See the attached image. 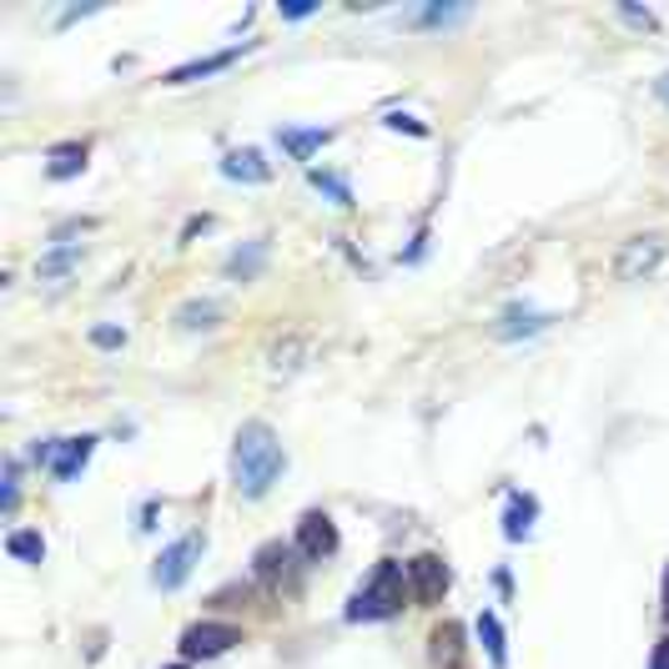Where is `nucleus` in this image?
<instances>
[{
  "mask_svg": "<svg viewBox=\"0 0 669 669\" xmlns=\"http://www.w3.org/2000/svg\"><path fill=\"white\" fill-rule=\"evenodd\" d=\"M554 317H544V312H534V308H509L499 317V327H493V333L503 337V343H514V337H534V333H544V327H549Z\"/></svg>",
  "mask_w": 669,
  "mask_h": 669,
  "instance_id": "11",
  "label": "nucleus"
},
{
  "mask_svg": "<svg viewBox=\"0 0 669 669\" xmlns=\"http://www.w3.org/2000/svg\"><path fill=\"white\" fill-rule=\"evenodd\" d=\"M649 669H669V634L655 645V659H649Z\"/></svg>",
  "mask_w": 669,
  "mask_h": 669,
  "instance_id": "27",
  "label": "nucleus"
},
{
  "mask_svg": "<svg viewBox=\"0 0 669 669\" xmlns=\"http://www.w3.org/2000/svg\"><path fill=\"white\" fill-rule=\"evenodd\" d=\"M216 317H222V308H216L212 298H191L177 308V327L181 333H207V327H216Z\"/></svg>",
  "mask_w": 669,
  "mask_h": 669,
  "instance_id": "14",
  "label": "nucleus"
},
{
  "mask_svg": "<svg viewBox=\"0 0 669 669\" xmlns=\"http://www.w3.org/2000/svg\"><path fill=\"white\" fill-rule=\"evenodd\" d=\"M388 132H408V136H428L419 116H408V111H388Z\"/></svg>",
  "mask_w": 669,
  "mask_h": 669,
  "instance_id": "24",
  "label": "nucleus"
},
{
  "mask_svg": "<svg viewBox=\"0 0 669 669\" xmlns=\"http://www.w3.org/2000/svg\"><path fill=\"white\" fill-rule=\"evenodd\" d=\"M292 544H298V554L308 564H323V559L337 554V524L323 514V509H308V514L298 519V538H292Z\"/></svg>",
  "mask_w": 669,
  "mask_h": 669,
  "instance_id": "6",
  "label": "nucleus"
},
{
  "mask_svg": "<svg viewBox=\"0 0 669 669\" xmlns=\"http://www.w3.org/2000/svg\"><path fill=\"white\" fill-rule=\"evenodd\" d=\"M308 353H312L308 337H287V343H277L272 347V372H277V378H292V372L308 363Z\"/></svg>",
  "mask_w": 669,
  "mask_h": 669,
  "instance_id": "18",
  "label": "nucleus"
},
{
  "mask_svg": "<svg viewBox=\"0 0 669 669\" xmlns=\"http://www.w3.org/2000/svg\"><path fill=\"white\" fill-rule=\"evenodd\" d=\"M5 549H11V559H21V564H41L46 559V538L31 534V528H15V534L5 538Z\"/></svg>",
  "mask_w": 669,
  "mask_h": 669,
  "instance_id": "19",
  "label": "nucleus"
},
{
  "mask_svg": "<svg viewBox=\"0 0 669 669\" xmlns=\"http://www.w3.org/2000/svg\"><path fill=\"white\" fill-rule=\"evenodd\" d=\"M76 263H81V247H76V242H71V247H56V252H46V257H41V267H36V272H41V277H46V282H51V277H66V272H71Z\"/></svg>",
  "mask_w": 669,
  "mask_h": 669,
  "instance_id": "21",
  "label": "nucleus"
},
{
  "mask_svg": "<svg viewBox=\"0 0 669 669\" xmlns=\"http://www.w3.org/2000/svg\"><path fill=\"white\" fill-rule=\"evenodd\" d=\"M624 15V21H634V25H655V15H649V11H620Z\"/></svg>",
  "mask_w": 669,
  "mask_h": 669,
  "instance_id": "29",
  "label": "nucleus"
},
{
  "mask_svg": "<svg viewBox=\"0 0 669 669\" xmlns=\"http://www.w3.org/2000/svg\"><path fill=\"white\" fill-rule=\"evenodd\" d=\"M468 5H428V11L419 15V25H448V21H464Z\"/></svg>",
  "mask_w": 669,
  "mask_h": 669,
  "instance_id": "23",
  "label": "nucleus"
},
{
  "mask_svg": "<svg viewBox=\"0 0 669 669\" xmlns=\"http://www.w3.org/2000/svg\"><path fill=\"white\" fill-rule=\"evenodd\" d=\"M263 263H267V237H257V242H247V247H237L227 257V277H237V282H252V277L263 272Z\"/></svg>",
  "mask_w": 669,
  "mask_h": 669,
  "instance_id": "15",
  "label": "nucleus"
},
{
  "mask_svg": "<svg viewBox=\"0 0 669 669\" xmlns=\"http://www.w3.org/2000/svg\"><path fill=\"white\" fill-rule=\"evenodd\" d=\"M277 142H282V152L292 156V161H308L312 152H323V146L333 142V132H327V126H312V132H298V126H282V132H277Z\"/></svg>",
  "mask_w": 669,
  "mask_h": 669,
  "instance_id": "13",
  "label": "nucleus"
},
{
  "mask_svg": "<svg viewBox=\"0 0 669 669\" xmlns=\"http://www.w3.org/2000/svg\"><path fill=\"white\" fill-rule=\"evenodd\" d=\"M15 503H21V464H5V514H15Z\"/></svg>",
  "mask_w": 669,
  "mask_h": 669,
  "instance_id": "25",
  "label": "nucleus"
},
{
  "mask_svg": "<svg viewBox=\"0 0 669 669\" xmlns=\"http://www.w3.org/2000/svg\"><path fill=\"white\" fill-rule=\"evenodd\" d=\"M171 669H181V665H171Z\"/></svg>",
  "mask_w": 669,
  "mask_h": 669,
  "instance_id": "32",
  "label": "nucleus"
},
{
  "mask_svg": "<svg viewBox=\"0 0 669 669\" xmlns=\"http://www.w3.org/2000/svg\"><path fill=\"white\" fill-rule=\"evenodd\" d=\"M478 639H483V649H489V659H493V669H503V624H499V614H478Z\"/></svg>",
  "mask_w": 669,
  "mask_h": 669,
  "instance_id": "20",
  "label": "nucleus"
},
{
  "mask_svg": "<svg viewBox=\"0 0 669 669\" xmlns=\"http://www.w3.org/2000/svg\"><path fill=\"white\" fill-rule=\"evenodd\" d=\"M91 454H96V438H91V433H81V438H56V454H51V478L71 483V478L81 473L86 464H91Z\"/></svg>",
  "mask_w": 669,
  "mask_h": 669,
  "instance_id": "9",
  "label": "nucleus"
},
{
  "mask_svg": "<svg viewBox=\"0 0 669 669\" xmlns=\"http://www.w3.org/2000/svg\"><path fill=\"white\" fill-rule=\"evenodd\" d=\"M51 181H71V177H81L86 171V146L81 142H66V146H56L51 152Z\"/></svg>",
  "mask_w": 669,
  "mask_h": 669,
  "instance_id": "17",
  "label": "nucleus"
},
{
  "mask_svg": "<svg viewBox=\"0 0 669 669\" xmlns=\"http://www.w3.org/2000/svg\"><path fill=\"white\" fill-rule=\"evenodd\" d=\"M665 620H669V569H665Z\"/></svg>",
  "mask_w": 669,
  "mask_h": 669,
  "instance_id": "31",
  "label": "nucleus"
},
{
  "mask_svg": "<svg viewBox=\"0 0 669 669\" xmlns=\"http://www.w3.org/2000/svg\"><path fill=\"white\" fill-rule=\"evenodd\" d=\"M287 468V448L282 438L272 433V423L252 419L237 428V438H232V489L242 493V499H267L272 493V483L282 478Z\"/></svg>",
  "mask_w": 669,
  "mask_h": 669,
  "instance_id": "1",
  "label": "nucleus"
},
{
  "mask_svg": "<svg viewBox=\"0 0 669 669\" xmlns=\"http://www.w3.org/2000/svg\"><path fill=\"white\" fill-rule=\"evenodd\" d=\"M242 56V46H232V51H222V56H207V60H191V66H177V71L167 76L171 86H187V81H202V76H216V71H227L232 60Z\"/></svg>",
  "mask_w": 669,
  "mask_h": 669,
  "instance_id": "16",
  "label": "nucleus"
},
{
  "mask_svg": "<svg viewBox=\"0 0 669 669\" xmlns=\"http://www.w3.org/2000/svg\"><path fill=\"white\" fill-rule=\"evenodd\" d=\"M222 177L227 181H252V187H263L272 181V161H267L257 146H242V152H227L222 156Z\"/></svg>",
  "mask_w": 669,
  "mask_h": 669,
  "instance_id": "10",
  "label": "nucleus"
},
{
  "mask_svg": "<svg viewBox=\"0 0 669 669\" xmlns=\"http://www.w3.org/2000/svg\"><path fill=\"white\" fill-rule=\"evenodd\" d=\"M312 11H317V5H282V15H287V21H308Z\"/></svg>",
  "mask_w": 669,
  "mask_h": 669,
  "instance_id": "28",
  "label": "nucleus"
},
{
  "mask_svg": "<svg viewBox=\"0 0 669 669\" xmlns=\"http://www.w3.org/2000/svg\"><path fill=\"white\" fill-rule=\"evenodd\" d=\"M308 177H312V187H317V191H327V197H333V207H353V187H347L343 177H333V171H317V167H312Z\"/></svg>",
  "mask_w": 669,
  "mask_h": 669,
  "instance_id": "22",
  "label": "nucleus"
},
{
  "mask_svg": "<svg viewBox=\"0 0 669 669\" xmlns=\"http://www.w3.org/2000/svg\"><path fill=\"white\" fill-rule=\"evenodd\" d=\"M202 549H207L202 534H187V538H177V544H167L161 559H156V569H152V584L156 589H181L191 579V569H197V559H202Z\"/></svg>",
  "mask_w": 669,
  "mask_h": 669,
  "instance_id": "3",
  "label": "nucleus"
},
{
  "mask_svg": "<svg viewBox=\"0 0 669 669\" xmlns=\"http://www.w3.org/2000/svg\"><path fill=\"white\" fill-rule=\"evenodd\" d=\"M665 252H669L665 237H629L620 247V257H614V277H620V282H645V277L659 272Z\"/></svg>",
  "mask_w": 669,
  "mask_h": 669,
  "instance_id": "4",
  "label": "nucleus"
},
{
  "mask_svg": "<svg viewBox=\"0 0 669 669\" xmlns=\"http://www.w3.org/2000/svg\"><path fill=\"white\" fill-rule=\"evenodd\" d=\"M408 594H413V584H408V569L398 559H382L378 569H372L368 579L358 584V594L347 599V620H353V624L393 620V614L403 610Z\"/></svg>",
  "mask_w": 669,
  "mask_h": 669,
  "instance_id": "2",
  "label": "nucleus"
},
{
  "mask_svg": "<svg viewBox=\"0 0 669 669\" xmlns=\"http://www.w3.org/2000/svg\"><path fill=\"white\" fill-rule=\"evenodd\" d=\"M232 645H242V629L237 624H222V620H202L181 634V655L187 659H216V655H227Z\"/></svg>",
  "mask_w": 669,
  "mask_h": 669,
  "instance_id": "5",
  "label": "nucleus"
},
{
  "mask_svg": "<svg viewBox=\"0 0 669 669\" xmlns=\"http://www.w3.org/2000/svg\"><path fill=\"white\" fill-rule=\"evenodd\" d=\"M298 544H263V549H257V579H263L267 589H277V594H282V589H292L298 584Z\"/></svg>",
  "mask_w": 669,
  "mask_h": 669,
  "instance_id": "7",
  "label": "nucleus"
},
{
  "mask_svg": "<svg viewBox=\"0 0 669 669\" xmlns=\"http://www.w3.org/2000/svg\"><path fill=\"white\" fill-rule=\"evenodd\" d=\"M655 96H659V101H665V107H669V71L655 81Z\"/></svg>",
  "mask_w": 669,
  "mask_h": 669,
  "instance_id": "30",
  "label": "nucleus"
},
{
  "mask_svg": "<svg viewBox=\"0 0 669 669\" xmlns=\"http://www.w3.org/2000/svg\"><path fill=\"white\" fill-rule=\"evenodd\" d=\"M408 584H413V599L419 604H438L448 594V564L438 554H419V559L408 564Z\"/></svg>",
  "mask_w": 669,
  "mask_h": 669,
  "instance_id": "8",
  "label": "nucleus"
},
{
  "mask_svg": "<svg viewBox=\"0 0 669 669\" xmlns=\"http://www.w3.org/2000/svg\"><path fill=\"white\" fill-rule=\"evenodd\" d=\"M534 514H538V503L528 499V493H509V514H503V538H509V544H524V538L534 534Z\"/></svg>",
  "mask_w": 669,
  "mask_h": 669,
  "instance_id": "12",
  "label": "nucleus"
},
{
  "mask_svg": "<svg viewBox=\"0 0 669 669\" xmlns=\"http://www.w3.org/2000/svg\"><path fill=\"white\" fill-rule=\"evenodd\" d=\"M91 343L96 347H107V353H111V347H121V343H126V333H121V327H91Z\"/></svg>",
  "mask_w": 669,
  "mask_h": 669,
  "instance_id": "26",
  "label": "nucleus"
}]
</instances>
